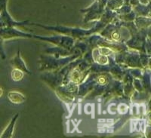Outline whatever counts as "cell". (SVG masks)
<instances>
[{
    "label": "cell",
    "instance_id": "cell-1",
    "mask_svg": "<svg viewBox=\"0 0 151 138\" xmlns=\"http://www.w3.org/2000/svg\"><path fill=\"white\" fill-rule=\"evenodd\" d=\"M14 119H13L12 121V122L9 124V126L6 128V129L2 132V135H1V137H10L11 134L12 133V130H13V125H14Z\"/></svg>",
    "mask_w": 151,
    "mask_h": 138
},
{
    "label": "cell",
    "instance_id": "cell-2",
    "mask_svg": "<svg viewBox=\"0 0 151 138\" xmlns=\"http://www.w3.org/2000/svg\"><path fill=\"white\" fill-rule=\"evenodd\" d=\"M6 0H0V11H3L6 6Z\"/></svg>",
    "mask_w": 151,
    "mask_h": 138
},
{
    "label": "cell",
    "instance_id": "cell-3",
    "mask_svg": "<svg viewBox=\"0 0 151 138\" xmlns=\"http://www.w3.org/2000/svg\"><path fill=\"white\" fill-rule=\"evenodd\" d=\"M2 88H0V97H2Z\"/></svg>",
    "mask_w": 151,
    "mask_h": 138
}]
</instances>
